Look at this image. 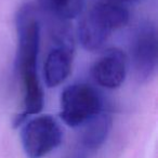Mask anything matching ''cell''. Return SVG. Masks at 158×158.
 Returning <instances> with one entry per match:
<instances>
[{
    "label": "cell",
    "instance_id": "cell-1",
    "mask_svg": "<svg viewBox=\"0 0 158 158\" xmlns=\"http://www.w3.org/2000/svg\"><path fill=\"white\" fill-rule=\"evenodd\" d=\"M16 69L23 86V110L14 120V125H22L28 116L38 114L44 105V90L39 81L37 60L40 46V24L33 6L24 5L15 16Z\"/></svg>",
    "mask_w": 158,
    "mask_h": 158
},
{
    "label": "cell",
    "instance_id": "cell-2",
    "mask_svg": "<svg viewBox=\"0 0 158 158\" xmlns=\"http://www.w3.org/2000/svg\"><path fill=\"white\" fill-rule=\"evenodd\" d=\"M129 18V10L121 0H91L78 25L79 41L88 51L100 50Z\"/></svg>",
    "mask_w": 158,
    "mask_h": 158
},
{
    "label": "cell",
    "instance_id": "cell-3",
    "mask_svg": "<svg viewBox=\"0 0 158 158\" xmlns=\"http://www.w3.org/2000/svg\"><path fill=\"white\" fill-rule=\"evenodd\" d=\"M60 117L69 127L84 126L103 112L100 92L88 84H74L65 88L61 95Z\"/></svg>",
    "mask_w": 158,
    "mask_h": 158
},
{
    "label": "cell",
    "instance_id": "cell-4",
    "mask_svg": "<svg viewBox=\"0 0 158 158\" xmlns=\"http://www.w3.org/2000/svg\"><path fill=\"white\" fill-rule=\"evenodd\" d=\"M61 126L51 115H42L27 121L22 128L21 141L28 158H44L62 142Z\"/></svg>",
    "mask_w": 158,
    "mask_h": 158
},
{
    "label": "cell",
    "instance_id": "cell-5",
    "mask_svg": "<svg viewBox=\"0 0 158 158\" xmlns=\"http://www.w3.org/2000/svg\"><path fill=\"white\" fill-rule=\"evenodd\" d=\"M131 61L139 82L149 81L157 70V31L154 23L144 22L132 39Z\"/></svg>",
    "mask_w": 158,
    "mask_h": 158
},
{
    "label": "cell",
    "instance_id": "cell-6",
    "mask_svg": "<svg viewBox=\"0 0 158 158\" xmlns=\"http://www.w3.org/2000/svg\"><path fill=\"white\" fill-rule=\"evenodd\" d=\"M54 46L47 55L44 65V81L53 88L66 80L70 74L74 57V42L67 28L54 31Z\"/></svg>",
    "mask_w": 158,
    "mask_h": 158
},
{
    "label": "cell",
    "instance_id": "cell-7",
    "mask_svg": "<svg viewBox=\"0 0 158 158\" xmlns=\"http://www.w3.org/2000/svg\"><path fill=\"white\" fill-rule=\"evenodd\" d=\"M94 80L106 89H117L123 84L127 75V57L118 48L106 50L92 65Z\"/></svg>",
    "mask_w": 158,
    "mask_h": 158
},
{
    "label": "cell",
    "instance_id": "cell-8",
    "mask_svg": "<svg viewBox=\"0 0 158 158\" xmlns=\"http://www.w3.org/2000/svg\"><path fill=\"white\" fill-rule=\"evenodd\" d=\"M84 126L78 147L90 155L105 143L112 128V118L108 113L103 110Z\"/></svg>",
    "mask_w": 158,
    "mask_h": 158
},
{
    "label": "cell",
    "instance_id": "cell-9",
    "mask_svg": "<svg viewBox=\"0 0 158 158\" xmlns=\"http://www.w3.org/2000/svg\"><path fill=\"white\" fill-rule=\"evenodd\" d=\"M44 12L60 22L76 19L82 13L86 0H38Z\"/></svg>",
    "mask_w": 158,
    "mask_h": 158
},
{
    "label": "cell",
    "instance_id": "cell-10",
    "mask_svg": "<svg viewBox=\"0 0 158 158\" xmlns=\"http://www.w3.org/2000/svg\"><path fill=\"white\" fill-rule=\"evenodd\" d=\"M67 158H89V154L87 152H85L84 149H81L80 147L77 146L74 151L70 152Z\"/></svg>",
    "mask_w": 158,
    "mask_h": 158
},
{
    "label": "cell",
    "instance_id": "cell-11",
    "mask_svg": "<svg viewBox=\"0 0 158 158\" xmlns=\"http://www.w3.org/2000/svg\"><path fill=\"white\" fill-rule=\"evenodd\" d=\"M121 1H123V2H125V1H127V0H121Z\"/></svg>",
    "mask_w": 158,
    "mask_h": 158
}]
</instances>
